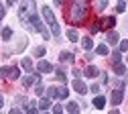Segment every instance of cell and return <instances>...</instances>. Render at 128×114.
<instances>
[{
	"instance_id": "6da1fadb",
	"label": "cell",
	"mask_w": 128,
	"mask_h": 114,
	"mask_svg": "<svg viewBox=\"0 0 128 114\" xmlns=\"http://www.w3.org/2000/svg\"><path fill=\"white\" fill-rule=\"evenodd\" d=\"M88 14V0H71V10L69 16L73 23H82Z\"/></svg>"
},
{
	"instance_id": "7a4b0ae2",
	"label": "cell",
	"mask_w": 128,
	"mask_h": 114,
	"mask_svg": "<svg viewBox=\"0 0 128 114\" xmlns=\"http://www.w3.org/2000/svg\"><path fill=\"white\" fill-rule=\"evenodd\" d=\"M41 12H43V16H45L47 25H49V29H51V33H53V37H59V35H61V27L57 25V19H55L53 10H51L49 6H41Z\"/></svg>"
},
{
	"instance_id": "3957f363",
	"label": "cell",
	"mask_w": 128,
	"mask_h": 114,
	"mask_svg": "<svg viewBox=\"0 0 128 114\" xmlns=\"http://www.w3.org/2000/svg\"><path fill=\"white\" fill-rule=\"evenodd\" d=\"M26 21H28L30 25H33V29H35L37 33H41V35H43L45 39H49V31H47V27L43 25V21L39 19V14H37V12H33V14H30Z\"/></svg>"
},
{
	"instance_id": "277c9868",
	"label": "cell",
	"mask_w": 128,
	"mask_h": 114,
	"mask_svg": "<svg viewBox=\"0 0 128 114\" xmlns=\"http://www.w3.org/2000/svg\"><path fill=\"white\" fill-rule=\"evenodd\" d=\"M33 12H37V4H35V0H22V2H20V19H28V16L30 14H33Z\"/></svg>"
},
{
	"instance_id": "5b68a950",
	"label": "cell",
	"mask_w": 128,
	"mask_h": 114,
	"mask_svg": "<svg viewBox=\"0 0 128 114\" xmlns=\"http://www.w3.org/2000/svg\"><path fill=\"white\" fill-rule=\"evenodd\" d=\"M124 100V90H122V86L120 88H116V90H112V96H110V102L114 104V106H118L120 102Z\"/></svg>"
},
{
	"instance_id": "8992f818",
	"label": "cell",
	"mask_w": 128,
	"mask_h": 114,
	"mask_svg": "<svg viewBox=\"0 0 128 114\" xmlns=\"http://www.w3.org/2000/svg\"><path fill=\"white\" fill-rule=\"evenodd\" d=\"M37 71H39V73H51V71H53V65H51L49 61H39V63H37Z\"/></svg>"
},
{
	"instance_id": "52a82bcc",
	"label": "cell",
	"mask_w": 128,
	"mask_h": 114,
	"mask_svg": "<svg viewBox=\"0 0 128 114\" xmlns=\"http://www.w3.org/2000/svg\"><path fill=\"white\" fill-rule=\"evenodd\" d=\"M73 90H75L77 94H82V96H84V94L88 92V88H86V84H84V81L79 79V77H75V79H73Z\"/></svg>"
},
{
	"instance_id": "ba28073f",
	"label": "cell",
	"mask_w": 128,
	"mask_h": 114,
	"mask_svg": "<svg viewBox=\"0 0 128 114\" xmlns=\"http://www.w3.org/2000/svg\"><path fill=\"white\" fill-rule=\"evenodd\" d=\"M84 73H86V77H98L100 75V69L96 67V65H88Z\"/></svg>"
},
{
	"instance_id": "9c48e42d",
	"label": "cell",
	"mask_w": 128,
	"mask_h": 114,
	"mask_svg": "<svg viewBox=\"0 0 128 114\" xmlns=\"http://www.w3.org/2000/svg\"><path fill=\"white\" fill-rule=\"evenodd\" d=\"M114 71H116V73H118L120 77L128 73V71H126V67H124V63H122V61H116V63H114Z\"/></svg>"
},
{
	"instance_id": "30bf717a",
	"label": "cell",
	"mask_w": 128,
	"mask_h": 114,
	"mask_svg": "<svg viewBox=\"0 0 128 114\" xmlns=\"http://www.w3.org/2000/svg\"><path fill=\"white\" fill-rule=\"evenodd\" d=\"M106 39H108L110 45H118V41H120V37H118V33H116V31H110Z\"/></svg>"
},
{
	"instance_id": "8fae6325",
	"label": "cell",
	"mask_w": 128,
	"mask_h": 114,
	"mask_svg": "<svg viewBox=\"0 0 128 114\" xmlns=\"http://www.w3.org/2000/svg\"><path fill=\"white\" fill-rule=\"evenodd\" d=\"M94 106L98 108V110H104V106H106V98H104V96H96V98H94Z\"/></svg>"
},
{
	"instance_id": "7c38bea8",
	"label": "cell",
	"mask_w": 128,
	"mask_h": 114,
	"mask_svg": "<svg viewBox=\"0 0 128 114\" xmlns=\"http://www.w3.org/2000/svg\"><path fill=\"white\" fill-rule=\"evenodd\" d=\"M20 65H22V69H24V71H28V73L33 71V61H30L28 57H22V61H20Z\"/></svg>"
},
{
	"instance_id": "4fadbf2b",
	"label": "cell",
	"mask_w": 128,
	"mask_h": 114,
	"mask_svg": "<svg viewBox=\"0 0 128 114\" xmlns=\"http://www.w3.org/2000/svg\"><path fill=\"white\" fill-rule=\"evenodd\" d=\"M73 57H75V55H73V53H69V51H63V53L59 55V59H61L63 63H71V61H73Z\"/></svg>"
},
{
	"instance_id": "5bb4252c",
	"label": "cell",
	"mask_w": 128,
	"mask_h": 114,
	"mask_svg": "<svg viewBox=\"0 0 128 114\" xmlns=\"http://www.w3.org/2000/svg\"><path fill=\"white\" fill-rule=\"evenodd\" d=\"M49 108H51V100H49V98H43V100L39 102V110L45 112V110H49Z\"/></svg>"
},
{
	"instance_id": "9a60e30c",
	"label": "cell",
	"mask_w": 128,
	"mask_h": 114,
	"mask_svg": "<svg viewBox=\"0 0 128 114\" xmlns=\"http://www.w3.org/2000/svg\"><path fill=\"white\" fill-rule=\"evenodd\" d=\"M65 112L77 114V112H79V104H75V102H69V104H65Z\"/></svg>"
},
{
	"instance_id": "2e32d148",
	"label": "cell",
	"mask_w": 128,
	"mask_h": 114,
	"mask_svg": "<svg viewBox=\"0 0 128 114\" xmlns=\"http://www.w3.org/2000/svg\"><path fill=\"white\" fill-rule=\"evenodd\" d=\"M18 77H20V69H18V67H10L6 79H18Z\"/></svg>"
},
{
	"instance_id": "e0dca14e",
	"label": "cell",
	"mask_w": 128,
	"mask_h": 114,
	"mask_svg": "<svg viewBox=\"0 0 128 114\" xmlns=\"http://www.w3.org/2000/svg\"><path fill=\"white\" fill-rule=\"evenodd\" d=\"M82 47L86 49V51H92V49H94V41H92L90 37H86V39L82 41Z\"/></svg>"
},
{
	"instance_id": "ac0fdd59",
	"label": "cell",
	"mask_w": 128,
	"mask_h": 114,
	"mask_svg": "<svg viewBox=\"0 0 128 114\" xmlns=\"http://www.w3.org/2000/svg\"><path fill=\"white\" fill-rule=\"evenodd\" d=\"M96 53L98 55H110V49H108V45H98L96 47Z\"/></svg>"
},
{
	"instance_id": "d6986e66",
	"label": "cell",
	"mask_w": 128,
	"mask_h": 114,
	"mask_svg": "<svg viewBox=\"0 0 128 114\" xmlns=\"http://www.w3.org/2000/svg\"><path fill=\"white\" fill-rule=\"evenodd\" d=\"M67 96H69V90L67 88H57V98H59V100H65Z\"/></svg>"
},
{
	"instance_id": "ffe728a7",
	"label": "cell",
	"mask_w": 128,
	"mask_h": 114,
	"mask_svg": "<svg viewBox=\"0 0 128 114\" xmlns=\"http://www.w3.org/2000/svg\"><path fill=\"white\" fill-rule=\"evenodd\" d=\"M67 39H69L71 43H75V41L79 39V35H77V31H75V29H69V31H67Z\"/></svg>"
},
{
	"instance_id": "44dd1931",
	"label": "cell",
	"mask_w": 128,
	"mask_h": 114,
	"mask_svg": "<svg viewBox=\"0 0 128 114\" xmlns=\"http://www.w3.org/2000/svg\"><path fill=\"white\" fill-rule=\"evenodd\" d=\"M10 37H12V29H8V27H4V29H2V39H4V41H8Z\"/></svg>"
},
{
	"instance_id": "7402d4cb",
	"label": "cell",
	"mask_w": 128,
	"mask_h": 114,
	"mask_svg": "<svg viewBox=\"0 0 128 114\" xmlns=\"http://www.w3.org/2000/svg\"><path fill=\"white\" fill-rule=\"evenodd\" d=\"M47 98H49V100H55L57 98V88H49L47 90Z\"/></svg>"
},
{
	"instance_id": "603a6c76",
	"label": "cell",
	"mask_w": 128,
	"mask_h": 114,
	"mask_svg": "<svg viewBox=\"0 0 128 114\" xmlns=\"http://www.w3.org/2000/svg\"><path fill=\"white\" fill-rule=\"evenodd\" d=\"M126 10V0H118V4H116V12H124Z\"/></svg>"
},
{
	"instance_id": "cb8c5ba5",
	"label": "cell",
	"mask_w": 128,
	"mask_h": 114,
	"mask_svg": "<svg viewBox=\"0 0 128 114\" xmlns=\"http://www.w3.org/2000/svg\"><path fill=\"white\" fill-rule=\"evenodd\" d=\"M114 25H116V19H114V16H108V19H106V25H104V27H106V29H112Z\"/></svg>"
},
{
	"instance_id": "d4e9b609",
	"label": "cell",
	"mask_w": 128,
	"mask_h": 114,
	"mask_svg": "<svg viewBox=\"0 0 128 114\" xmlns=\"http://www.w3.org/2000/svg\"><path fill=\"white\" fill-rule=\"evenodd\" d=\"M24 112H28V114H37V112H39V108H37L35 104H28V106L24 108Z\"/></svg>"
},
{
	"instance_id": "484cf974",
	"label": "cell",
	"mask_w": 128,
	"mask_h": 114,
	"mask_svg": "<svg viewBox=\"0 0 128 114\" xmlns=\"http://www.w3.org/2000/svg\"><path fill=\"white\" fill-rule=\"evenodd\" d=\"M112 61H122V51H114V53H112Z\"/></svg>"
},
{
	"instance_id": "4316f807",
	"label": "cell",
	"mask_w": 128,
	"mask_h": 114,
	"mask_svg": "<svg viewBox=\"0 0 128 114\" xmlns=\"http://www.w3.org/2000/svg\"><path fill=\"white\" fill-rule=\"evenodd\" d=\"M45 55V47H37L35 49V57H43Z\"/></svg>"
},
{
	"instance_id": "83f0119b",
	"label": "cell",
	"mask_w": 128,
	"mask_h": 114,
	"mask_svg": "<svg viewBox=\"0 0 128 114\" xmlns=\"http://www.w3.org/2000/svg\"><path fill=\"white\" fill-rule=\"evenodd\" d=\"M8 71H10V67H0V77H8Z\"/></svg>"
},
{
	"instance_id": "f1b7e54d",
	"label": "cell",
	"mask_w": 128,
	"mask_h": 114,
	"mask_svg": "<svg viewBox=\"0 0 128 114\" xmlns=\"http://www.w3.org/2000/svg\"><path fill=\"white\" fill-rule=\"evenodd\" d=\"M100 25H102L100 21H98V23H94V25H92V29H90V33H98V31H100Z\"/></svg>"
},
{
	"instance_id": "f546056e",
	"label": "cell",
	"mask_w": 128,
	"mask_h": 114,
	"mask_svg": "<svg viewBox=\"0 0 128 114\" xmlns=\"http://www.w3.org/2000/svg\"><path fill=\"white\" fill-rule=\"evenodd\" d=\"M57 79H59V81H65V79H67V77H65V71L57 69Z\"/></svg>"
},
{
	"instance_id": "4dcf8cb0",
	"label": "cell",
	"mask_w": 128,
	"mask_h": 114,
	"mask_svg": "<svg viewBox=\"0 0 128 114\" xmlns=\"http://www.w3.org/2000/svg\"><path fill=\"white\" fill-rule=\"evenodd\" d=\"M35 92H37V96H43V94H45V88H43L41 84H37V88H35Z\"/></svg>"
},
{
	"instance_id": "1f68e13d",
	"label": "cell",
	"mask_w": 128,
	"mask_h": 114,
	"mask_svg": "<svg viewBox=\"0 0 128 114\" xmlns=\"http://www.w3.org/2000/svg\"><path fill=\"white\" fill-rule=\"evenodd\" d=\"M120 51H128V41H120Z\"/></svg>"
},
{
	"instance_id": "d6a6232c",
	"label": "cell",
	"mask_w": 128,
	"mask_h": 114,
	"mask_svg": "<svg viewBox=\"0 0 128 114\" xmlns=\"http://www.w3.org/2000/svg\"><path fill=\"white\" fill-rule=\"evenodd\" d=\"M63 110H65V108H63V106H59V104H57V106H53V112H55V114H61Z\"/></svg>"
},
{
	"instance_id": "836d02e7",
	"label": "cell",
	"mask_w": 128,
	"mask_h": 114,
	"mask_svg": "<svg viewBox=\"0 0 128 114\" xmlns=\"http://www.w3.org/2000/svg\"><path fill=\"white\" fill-rule=\"evenodd\" d=\"M98 6H100V10H104V8L108 6V0H100V2H98Z\"/></svg>"
},
{
	"instance_id": "e575fe53",
	"label": "cell",
	"mask_w": 128,
	"mask_h": 114,
	"mask_svg": "<svg viewBox=\"0 0 128 114\" xmlns=\"http://www.w3.org/2000/svg\"><path fill=\"white\" fill-rule=\"evenodd\" d=\"M6 14V8H4V4L2 2H0V21H2V16Z\"/></svg>"
},
{
	"instance_id": "d590c367",
	"label": "cell",
	"mask_w": 128,
	"mask_h": 114,
	"mask_svg": "<svg viewBox=\"0 0 128 114\" xmlns=\"http://www.w3.org/2000/svg\"><path fill=\"white\" fill-rule=\"evenodd\" d=\"M90 90H92V92H94V94H98V92H100V86H98V84H96V86H92V88H90Z\"/></svg>"
},
{
	"instance_id": "8d00e7d4",
	"label": "cell",
	"mask_w": 128,
	"mask_h": 114,
	"mask_svg": "<svg viewBox=\"0 0 128 114\" xmlns=\"http://www.w3.org/2000/svg\"><path fill=\"white\" fill-rule=\"evenodd\" d=\"M2 106H4V98L0 96V110H2Z\"/></svg>"
},
{
	"instance_id": "74e56055",
	"label": "cell",
	"mask_w": 128,
	"mask_h": 114,
	"mask_svg": "<svg viewBox=\"0 0 128 114\" xmlns=\"http://www.w3.org/2000/svg\"><path fill=\"white\" fill-rule=\"evenodd\" d=\"M14 2H18V0H6V4H14Z\"/></svg>"
},
{
	"instance_id": "f35d334b",
	"label": "cell",
	"mask_w": 128,
	"mask_h": 114,
	"mask_svg": "<svg viewBox=\"0 0 128 114\" xmlns=\"http://www.w3.org/2000/svg\"><path fill=\"white\" fill-rule=\"evenodd\" d=\"M126 81H128V77H126Z\"/></svg>"
},
{
	"instance_id": "ab89813d",
	"label": "cell",
	"mask_w": 128,
	"mask_h": 114,
	"mask_svg": "<svg viewBox=\"0 0 128 114\" xmlns=\"http://www.w3.org/2000/svg\"><path fill=\"white\" fill-rule=\"evenodd\" d=\"M126 61H128V57H126Z\"/></svg>"
},
{
	"instance_id": "60d3db41",
	"label": "cell",
	"mask_w": 128,
	"mask_h": 114,
	"mask_svg": "<svg viewBox=\"0 0 128 114\" xmlns=\"http://www.w3.org/2000/svg\"><path fill=\"white\" fill-rule=\"evenodd\" d=\"M126 2H128V0H126Z\"/></svg>"
}]
</instances>
